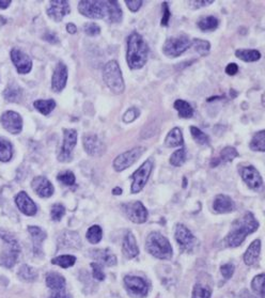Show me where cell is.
Instances as JSON below:
<instances>
[{
    "mask_svg": "<svg viewBox=\"0 0 265 298\" xmlns=\"http://www.w3.org/2000/svg\"><path fill=\"white\" fill-rule=\"evenodd\" d=\"M162 10H164V13H162V18L160 22V25L164 27H167L169 25V20L171 17V13L169 11V7H168V3H162Z\"/></svg>",
    "mask_w": 265,
    "mask_h": 298,
    "instance_id": "f5cc1de1",
    "label": "cell"
},
{
    "mask_svg": "<svg viewBox=\"0 0 265 298\" xmlns=\"http://www.w3.org/2000/svg\"><path fill=\"white\" fill-rule=\"evenodd\" d=\"M22 89L17 84H10L4 92V96L9 102H18L22 97Z\"/></svg>",
    "mask_w": 265,
    "mask_h": 298,
    "instance_id": "8d00e7d4",
    "label": "cell"
},
{
    "mask_svg": "<svg viewBox=\"0 0 265 298\" xmlns=\"http://www.w3.org/2000/svg\"><path fill=\"white\" fill-rule=\"evenodd\" d=\"M259 228V222L254 214L247 212L241 218L234 221L231 231L227 235L226 242L230 247H237L242 245L245 239L257 231Z\"/></svg>",
    "mask_w": 265,
    "mask_h": 298,
    "instance_id": "6da1fadb",
    "label": "cell"
},
{
    "mask_svg": "<svg viewBox=\"0 0 265 298\" xmlns=\"http://www.w3.org/2000/svg\"><path fill=\"white\" fill-rule=\"evenodd\" d=\"M170 164L174 167H180L182 166L185 160H186V151L185 148H179V150H176L175 152L172 153V155L170 156Z\"/></svg>",
    "mask_w": 265,
    "mask_h": 298,
    "instance_id": "7bdbcfd3",
    "label": "cell"
},
{
    "mask_svg": "<svg viewBox=\"0 0 265 298\" xmlns=\"http://www.w3.org/2000/svg\"><path fill=\"white\" fill-rule=\"evenodd\" d=\"M86 237L91 244H98L103 238V230L99 226H92L88 229Z\"/></svg>",
    "mask_w": 265,
    "mask_h": 298,
    "instance_id": "ab89813d",
    "label": "cell"
},
{
    "mask_svg": "<svg viewBox=\"0 0 265 298\" xmlns=\"http://www.w3.org/2000/svg\"><path fill=\"white\" fill-rule=\"evenodd\" d=\"M251 288L260 296V298H264V274H260L254 278Z\"/></svg>",
    "mask_w": 265,
    "mask_h": 298,
    "instance_id": "ee69618b",
    "label": "cell"
},
{
    "mask_svg": "<svg viewBox=\"0 0 265 298\" xmlns=\"http://www.w3.org/2000/svg\"><path fill=\"white\" fill-rule=\"evenodd\" d=\"M260 251H261V241L256 240L250 244V246L248 247V249L246 250V252L244 254L245 263L247 265L256 264V262L259 259V256H260Z\"/></svg>",
    "mask_w": 265,
    "mask_h": 298,
    "instance_id": "4316f807",
    "label": "cell"
},
{
    "mask_svg": "<svg viewBox=\"0 0 265 298\" xmlns=\"http://www.w3.org/2000/svg\"><path fill=\"white\" fill-rule=\"evenodd\" d=\"M78 10L80 14L86 17L93 19H106L107 6L106 2H98V0H83L78 4Z\"/></svg>",
    "mask_w": 265,
    "mask_h": 298,
    "instance_id": "52a82bcc",
    "label": "cell"
},
{
    "mask_svg": "<svg viewBox=\"0 0 265 298\" xmlns=\"http://www.w3.org/2000/svg\"><path fill=\"white\" fill-rule=\"evenodd\" d=\"M3 126L11 134H19L23 130L22 117L14 111H7L2 116Z\"/></svg>",
    "mask_w": 265,
    "mask_h": 298,
    "instance_id": "e0dca14e",
    "label": "cell"
},
{
    "mask_svg": "<svg viewBox=\"0 0 265 298\" xmlns=\"http://www.w3.org/2000/svg\"><path fill=\"white\" fill-rule=\"evenodd\" d=\"M84 31L89 36H96L100 33V28L95 23H87L84 26Z\"/></svg>",
    "mask_w": 265,
    "mask_h": 298,
    "instance_id": "f907efd6",
    "label": "cell"
},
{
    "mask_svg": "<svg viewBox=\"0 0 265 298\" xmlns=\"http://www.w3.org/2000/svg\"><path fill=\"white\" fill-rule=\"evenodd\" d=\"M142 4L144 2H141V0H129V2H125V5L128 6L132 12H137L141 8Z\"/></svg>",
    "mask_w": 265,
    "mask_h": 298,
    "instance_id": "11a10c76",
    "label": "cell"
},
{
    "mask_svg": "<svg viewBox=\"0 0 265 298\" xmlns=\"http://www.w3.org/2000/svg\"><path fill=\"white\" fill-rule=\"evenodd\" d=\"M241 298H256V297H255V296H252L249 292L244 291V292L241 294Z\"/></svg>",
    "mask_w": 265,
    "mask_h": 298,
    "instance_id": "6125c7cd",
    "label": "cell"
},
{
    "mask_svg": "<svg viewBox=\"0 0 265 298\" xmlns=\"http://www.w3.org/2000/svg\"><path fill=\"white\" fill-rule=\"evenodd\" d=\"M237 72H238V67L236 63H230L226 68V73L230 76L235 75V74H237Z\"/></svg>",
    "mask_w": 265,
    "mask_h": 298,
    "instance_id": "680465c9",
    "label": "cell"
},
{
    "mask_svg": "<svg viewBox=\"0 0 265 298\" xmlns=\"http://www.w3.org/2000/svg\"><path fill=\"white\" fill-rule=\"evenodd\" d=\"M123 210L128 218L134 223H144L148 219V210L140 201H133L124 204Z\"/></svg>",
    "mask_w": 265,
    "mask_h": 298,
    "instance_id": "8fae6325",
    "label": "cell"
},
{
    "mask_svg": "<svg viewBox=\"0 0 265 298\" xmlns=\"http://www.w3.org/2000/svg\"><path fill=\"white\" fill-rule=\"evenodd\" d=\"M68 82V68L63 62H58L52 78V88L55 92H61Z\"/></svg>",
    "mask_w": 265,
    "mask_h": 298,
    "instance_id": "d6986e66",
    "label": "cell"
},
{
    "mask_svg": "<svg viewBox=\"0 0 265 298\" xmlns=\"http://www.w3.org/2000/svg\"><path fill=\"white\" fill-rule=\"evenodd\" d=\"M122 249H123L124 256L128 259H134L138 254H139V248H138L136 239L131 231L126 232V234H125L124 240H123Z\"/></svg>",
    "mask_w": 265,
    "mask_h": 298,
    "instance_id": "603a6c76",
    "label": "cell"
},
{
    "mask_svg": "<svg viewBox=\"0 0 265 298\" xmlns=\"http://www.w3.org/2000/svg\"><path fill=\"white\" fill-rule=\"evenodd\" d=\"M11 59L19 74H27L31 71L32 61L28 55L23 53L17 48L12 49Z\"/></svg>",
    "mask_w": 265,
    "mask_h": 298,
    "instance_id": "ac0fdd59",
    "label": "cell"
},
{
    "mask_svg": "<svg viewBox=\"0 0 265 298\" xmlns=\"http://www.w3.org/2000/svg\"><path fill=\"white\" fill-rule=\"evenodd\" d=\"M243 181L247 184L249 188L254 190H260L263 187V179L259 171L254 166H244L239 170Z\"/></svg>",
    "mask_w": 265,
    "mask_h": 298,
    "instance_id": "4fadbf2b",
    "label": "cell"
},
{
    "mask_svg": "<svg viewBox=\"0 0 265 298\" xmlns=\"http://www.w3.org/2000/svg\"><path fill=\"white\" fill-rule=\"evenodd\" d=\"M12 155H13L12 144L8 140L0 138V161H9Z\"/></svg>",
    "mask_w": 265,
    "mask_h": 298,
    "instance_id": "f35d334b",
    "label": "cell"
},
{
    "mask_svg": "<svg viewBox=\"0 0 265 298\" xmlns=\"http://www.w3.org/2000/svg\"><path fill=\"white\" fill-rule=\"evenodd\" d=\"M31 186L33 190L42 198H48L55 191L53 184L50 183L45 177H36L33 179Z\"/></svg>",
    "mask_w": 265,
    "mask_h": 298,
    "instance_id": "44dd1931",
    "label": "cell"
},
{
    "mask_svg": "<svg viewBox=\"0 0 265 298\" xmlns=\"http://www.w3.org/2000/svg\"><path fill=\"white\" fill-rule=\"evenodd\" d=\"M75 262H76V258L71 254H62L52 260L53 264L58 265L62 268L72 267L75 264Z\"/></svg>",
    "mask_w": 265,
    "mask_h": 298,
    "instance_id": "74e56055",
    "label": "cell"
},
{
    "mask_svg": "<svg viewBox=\"0 0 265 298\" xmlns=\"http://www.w3.org/2000/svg\"><path fill=\"white\" fill-rule=\"evenodd\" d=\"M212 291L209 287L202 284H196L193 291V298H211Z\"/></svg>",
    "mask_w": 265,
    "mask_h": 298,
    "instance_id": "f6af8a7d",
    "label": "cell"
},
{
    "mask_svg": "<svg viewBox=\"0 0 265 298\" xmlns=\"http://www.w3.org/2000/svg\"><path fill=\"white\" fill-rule=\"evenodd\" d=\"M91 268L93 272V277L97 281H103L105 279V274L103 271V267L100 266L98 263H91Z\"/></svg>",
    "mask_w": 265,
    "mask_h": 298,
    "instance_id": "816d5d0a",
    "label": "cell"
},
{
    "mask_svg": "<svg viewBox=\"0 0 265 298\" xmlns=\"http://www.w3.org/2000/svg\"><path fill=\"white\" fill-rule=\"evenodd\" d=\"M0 239L7 244V249L3 251L2 256H0V262H2L3 266L11 268L16 263L21 253L19 244L14 239L13 235L5 230H0Z\"/></svg>",
    "mask_w": 265,
    "mask_h": 298,
    "instance_id": "5b68a950",
    "label": "cell"
},
{
    "mask_svg": "<svg viewBox=\"0 0 265 298\" xmlns=\"http://www.w3.org/2000/svg\"><path fill=\"white\" fill-rule=\"evenodd\" d=\"M66 214V208L62 204L56 203L53 205L52 210H50V216H52V219L54 221H60L62 217Z\"/></svg>",
    "mask_w": 265,
    "mask_h": 298,
    "instance_id": "c3c4849f",
    "label": "cell"
},
{
    "mask_svg": "<svg viewBox=\"0 0 265 298\" xmlns=\"http://www.w3.org/2000/svg\"><path fill=\"white\" fill-rule=\"evenodd\" d=\"M57 179L59 182H61L63 185H67V186H72L75 184V176L72 171H62L60 172L59 175L57 176Z\"/></svg>",
    "mask_w": 265,
    "mask_h": 298,
    "instance_id": "7dc6e473",
    "label": "cell"
},
{
    "mask_svg": "<svg viewBox=\"0 0 265 298\" xmlns=\"http://www.w3.org/2000/svg\"><path fill=\"white\" fill-rule=\"evenodd\" d=\"M146 248L149 253L161 260H169L172 257V248L169 241L157 232H152L148 235Z\"/></svg>",
    "mask_w": 265,
    "mask_h": 298,
    "instance_id": "3957f363",
    "label": "cell"
},
{
    "mask_svg": "<svg viewBox=\"0 0 265 298\" xmlns=\"http://www.w3.org/2000/svg\"><path fill=\"white\" fill-rule=\"evenodd\" d=\"M107 6V15L106 20L111 24H118L121 23L123 18L122 10L119 6L118 2H106Z\"/></svg>",
    "mask_w": 265,
    "mask_h": 298,
    "instance_id": "484cf974",
    "label": "cell"
},
{
    "mask_svg": "<svg viewBox=\"0 0 265 298\" xmlns=\"http://www.w3.org/2000/svg\"><path fill=\"white\" fill-rule=\"evenodd\" d=\"M67 31L69 32V33H71V34H75L77 32V27L75 26V25L73 24V23H69L68 25H67Z\"/></svg>",
    "mask_w": 265,
    "mask_h": 298,
    "instance_id": "91938a15",
    "label": "cell"
},
{
    "mask_svg": "<svg viewBox=\"0 0 265 298\" xmlns=\"http://www.w3.org/2000/svg\"><path fill=\"white\" fill-rule=\"evenodd\" d=\"M237 156H238V153L233 146H226L225 148H222L218 157L212 159L211 167H217L220 164L230 163V161H232Z\"/></svg>",
    "mask_w": 265,
    "mask_h": 298,
    "instance_id": "d4e9b609",
    "label": "cell"
},
{
    "mask_svg": "<svg viewBox=\"0 0 265 298\" xmlns=\"http://www.w3.org/2000/svg\"><path fill=\"white\" fill-rule=\"evenodd\" d=\"M103 79L109 90L115 94H122L125 83L119 63L116 60L108 61L103 69Z\"/></svg>",
    "mask_w": 265,
    "mask_h": 298,
    "instance_id": "277c9868",
    "label": "cell"
},
{
    "mask_svg": "<svg viewBox=\"0 0 265 298\" xmlns=\"http://www.w3.org/2000/svg\"><path fill=\"white\" fill-rule=\"evenodd\" d=\"M28 231L30 233V235L32 237V241H33V249L35 253H39L41 251V246L42 243L44 242V240L46 239V233L39 227H29Z\"/></svg>",
    "mask_w": 265,
    "mask_h": 298,
    "instance_id": "f546056e",
    "label": "cell"
},
{
    "mask_svg": "<svg viewBox=\"0 0 265 298\" xmlns=\"http://www.w3.org/2000/svg\"><path fill=\"white\" fill-rule=\"evenodd\" d=\"M149 46L138 32H132L128 39L126 61L132 70H139L147 63L149 57Z\"/></svg>",
    "mask_w": 265,
    "mask_h": 298,
    "instance_id": "7a4b0ae2",
    "label": "cell"
},
{
    "mask_svg": "<svg viewBox=\"0 0 265 298\" xmlns=\"http://www.w3.org/2000/svg\"><path fill=\"white\" fill-rule=\"evenodd\" d=\"M46 284L53 292L61 291L66 289V279L59 275L58 272L52 271L46 276Z\"/></svg>",
    "mask_w": 265,
    "mask_h": 298,
    "instance_id": "83f0119b",
    "label": "cell"
},
{
    "mask_svg": "<svg viewBox=\"0 0 265 298\" xmlns=\"http://www.w3.org/2000/svg\"><path fill=\"white\" fill-rule=\"evenodd\" d=\"M184 143L183 134L180 127H173L167 135L165 139V145L167 147H176L181 146Z\"/></svg>",
    "mask_w": 265,
    "mask_h": 298,
    "instance_id": "f1b7e54d",
    "label": "cell"
},
{
    "mask_svg": "<svg viewBox=\"0 0 265 298\" xmlns=\"http://www.w3.org/2000/svg\"><path fill=\"white\" fill-rule=\"evenodd\" d=\"M220 271L225 279H230L233 276L234 266L232 264H225L220 267Z\"/></svg>",
    "mask_w": 265,
    "mask_h": 298,
    "instance_id": "db71d44e",
    "label": "cell"
},
{
    "mask_svg": "<svg viewBox=\"0 0 265 298\" xmlns=\"http://www.w3.org/2000/svg\"><path fill=\"white\" fill-rule=\"evenodd\" d=\"M192 46V41L186 35L171 36L162 46V53L168 57L175 58L183 55Z\"/></svg>",
    "mask_w": 265,
    "mask_h": 298,
    "instance_id": "8992f818",
    "label": "cell"
},
{
    "mask_svg": "<svg viewBox=\"0 0 265 298\" xmlns=\"http://www.w3.org/2000/svg\"><path fill=\"white\" fill-rule=\"evenodd\" d=\"M63 248H72V249H76L80 247V239L77 233L74 232H67L62 235L61 238Z\"/></svg>",
    "mask_w": 265,
    "mask_h": 298,
    "instance_id": "1f68e13d",
    "label": "cell"
},
{
    "mask_svg": "<svg viewBox=\"0 0 265 298\" xmlns=\"http://www.w3.org/2000/svg\"><path fill=\"white\" fill-rule=\"evenodd\" d=\"M70 4L66 0H53L49 2L47 14L55 22H61L67 14L70 13Z\"/></svg>",
    "mask_w": 265,
    "mask_h": 298,
    "instance_id": "2e32d148",
    "label": "cell"
},
{
    "mask_svg": "<svg viewBox=\"0 0 265 298\" xmlns=\"http://www.w3.org/2000/svg\"><path fill=\"white\" fill-rule=\"evenodd\" d=\"M34 108L44 116L49 115L56 107V102L54 99H37L33 103Z\"/></svg>",
    "mask_w": 265,
    "mask_h": 298,
    "instance_id": "836d02e7",
    "label": "cell"
},
{
    "mask_svg": "<svg viewBox=\"0 0 265 298\" xmlns=\"http://www.w3.org/2000/svg\"><path fill=\"white\" fill-rule=\"evenodd\" d=\"M36 271L28 265H23L19 269V277L26 281H33L36 279Z\"/></svg>",
    "mask_w": 265,
    "mask_h": 298,
    "instance_id": "bcb514c9",
    "label": "cell"
},
{
    "mask_svg": "<svg viewBox=\"0 0 265 298\" xmlns=\"http://www.w3.org/2000/svg\"><path fill=\"white\" fill-rule=\"evenodd\" d=\"M214 4L213 0H195V2H189V5L192 6L193 9H199V8H203L207 6H210Z\"/></svg>",
    "mask_w": 265,
    "mask_h": 298,
    "instance_id": "9f6ffc18",
    "label": "cell"
},
{
    "mask_svg": "<svg viewBox=\"0 0 265 298\" xmlns=\"http://www.w3.org/2000/svg\"><path fill=\"white\" fill-rule=\"evenodd\" d=\"M249 146L252 151H257V152L265 151V132L263 130L255 134V136L252 137L250 141Z\"/></svg>",
    "mask_w": 265,
    "mask_h": 298,
    "instance_id": "d590c367",
    "label": "cell"
},
{
    "mask_svg": "<svg viewBox=\"0 0 265 298\" xmlns=\"http://www.w3.org/2000/svg\"><path fill=\"white\" fill-rule=\"evenodd\" d=\"M77 143V131L73 129L63 130V143L58 154V160L61 163H69L72 160V152Z\"/></svg>",
    "mask_w": 265,
    "mask_h": 298,
    "instance_id": "ba28073f",
    "label": "cell"
},
{
    "mask_svg": "<svg viewBox=\"0 0 265 298\" xmlns=\"http://www.w3.org/2000/svg\"><path fill=\"white\" fill-rule=\"evenodd\" d=\"M173 107L175 110H178L180 118L189 119L194 116V109L192 105L188 102L184 101V99H176V101L174 102Z\"/></svg>",
    "mask_w": 265,
    "mask_h": 298,
    "instance_id": "4dcf8cb0",
    "label": "cell"
},
{
    "mask_svg": "<svg viewBox=\"0 0 265 298\" xmlns=\"http://www.w3.org/2000/svg\"><path fill=\"white\" fill-rule=\"evenodd\" d=\"M92 257L100 266H115L117 264V257L109 249L94 250Z\"/></svg>",
    "mask_w": 265,
    "mask_h": 298,
    "instance_id": "cb8c5ba5",
    "label": "cell"
},
{
    "mask_svg": "<svg viewBox=\"0 0 265 298\" xmlns=\"http://www.w3.org/2000/svg\"><path fill=\"white\" fill-rule=\"evenodd\" d=\"M219 25V20L215 16H203L198 20V27L202 31L215 30Z\"/></svg>",
    "mask_w": 265,
    "mask_h": 298,
    "instance_id": "e575fe53",
    "label": "cell"
},
{
    "mask_svg": "<svg viewBox=\"0 0 265 298\" xmlns=\"http://www.w3.org/2000/svg\"><path fill=\"white\" fill-rule=\"evenodd\" d=\"M112 194L115 195V196H120L122 194V188L115 187V188H113V190H112Z\"/></svg>",
    "mask_w": 265,
    "mask_h": 298,
    "instance_id": "be15d7a7",
    "label": "cell"
},
{
    "mask_svg": "<svg viewBox=\"0 0 265 298\" xmlns=\"http://www.w3.org/2000/svg\"><path fill=\"white\" fill-rule=\"evenodd\" d=\"M191 134L193 139L200 145H207L210 142L209 136L196 126H191Z\"/></svg>",
    "mask_w": 265,
    "mask_h": 298,
    "instance_id": "b9f144b4",
    "label": "cell"
},
{
    "mask_svg": "<svg viewBox=\"0 0 265 298\" xmlns=\"http://www.w3.org/2000/svg\"><path fill=\"white\" fill-rule=\"evenodd\" d=\"M15 202L19 208V210L22 213H24L25 215L27 216H33L36 214L37 212V207L35 205V203L31 200L30 197L25 193V191H21L16 198H15Z\"/></svg>",
    "mask_w": 265,
    "mask_h": 298,
    "instance_id": "ffe728a7",
    "label": "cell"
},
{
    "mask_svg": "<svg viewBox=\"0 0 265 298\" xmlns=\"http://www.w3.org/2000/svg\"><path fill=\"white\" fill-rule=\"evenodd\" d=\"M146 148L142 146H137L132 148V150L126 151L120 155H118L115 160H113V168L117 172L123 171L125 169L133 166L136 161L141 157Z\"/></svg>",
    "mask_w": 265,
    "mask_h": 298,
    "instance_id": "30bf717a",
    "label": "cell"
},
{
    "mask_svg": "<svg viewBox=\"0 0 265 298\" xmlns=\"http://www.w3.org/2000/svg\"><path fill=\"white\" fill-rule=\"evenodd\" d=\"M192 46L200 56H208L211 49L210 42L201 39H194L192 41Z\"/></svg>",
    "mask_w": 265,
    "mask_h": 298,
    "instance_id": "60d3db41",
    "label": "cell"
},
{
    "mask_svg": "<svg viewBox=\"0 0 265 298\" xmlns=\"http://www.w3.org/2000/svg\"><path fill=\"white\" fill-rule=\"evenodd\" d=\"M235 56L244 62H256L260 60L261 53L257 49H237Z\"/></svg>",
    "mask_w": 265,
    "mask_h": 298,
    "instance_id": "d6a6232c",
    "label": "cell"
},
{
    "mask_svg": "<svg viewBox=\"0 0 265 298\" xmlns=\"http://www.w3.org/2000/svg\"><path fill=\"white\" fill-rule=\"evenodd\" d=\"M213 208L217 213H230L235 209V203L227 195H217L213 201Z\"/></svg>",
    "mask_w": 265,
    "mask_h": 298,
    "instance_id": "7402d4cb",
    "label": "cell"
},
{
    "mask_svg": "<svg viewBox=\"0 0 265 298\" xmlns=\"http://www.w3.org/2000/svg\"><path fill=\"white\" fill-rule=\"evenodd\" d=\"M174 237L176 240V243L180 245L183 250L185 251H191L194 246H195V238L193 233L189 231L184 225L178 223L175 227V233Z\"/></svg>",
    "mask_w": 265,
    "mask_h": 298,
    "instance_id": "9a60e30c",
    "label": "cell"
},
{
    "mask_svg": "<svg viewBox=\"0 0 265 298\" xmlns=\"http://www.w3.org/2000/svg\"><path fill=\"white\" fill-rule=\"evenodd\" d=\"M153 167H154V164L152 159H148L133 173L132 175V179H133L132 193L133 194L140 193L144 189L151 176V172H152L153 170Z\"/></svg>",
    "mask_w": 265,
    "mask_h": 298,
    "instance_id": "9c48e42d",
    "label": "cell"
},
{
    "mask_svg": "<svg viewBox=\"0 0 265 298\" xmlns=\"http://www.w3.org/2000/svg\"><path fill=\"white\" fill-rule=\"evenodd\" d=\"M50 298H72L71 295L67 292V290H61V291H56V292H53L52 296H50Z\"/></svg>",
    "mask_w": 265,
    "mask_h": 298,
    "instance_id": "6f0895ef",
    "label": "cell"
},
{
    "mask_svg": "<svg viewBox=\"0 0 265 298\" xmlns=\"http://www.w3.org/2000/svg\"><path fill=\"white\" fill-rule=\"evenodd\" d=\"M140 115L139 109H137L136 107H132L125 111V114L123 115V122L124 123H132L134 122Z\"/></svg>",
    "mask_w": 265,
    "mask_h": 298,
    "instance_id": "681fc988",
    "label": "cell"
},
{
    "mask_svg": "<svg viewBox=\"0 0 265 298\" xmlns=\"http://www.w3.org/2000/svg\"><path fill=\"white\" fill-rule=\"evenodd\" d=\"M124 284L128 292L138 298H144L147 296L149 288L147 282L140 278L135 276H126L124 278Z\"/></svg>",
    "mask_w": 265,
    "mask_h": 298,
    "instance_id": "7c38bea8",
    "label": "cell"
},
{
    "mask_svg": "<svg viewBox=\"0 0 265 298\" xmlns=\"http://www.w3.org/2000/svg\"><path fill=\"white\" fill-rule=\"evenodd\" d=\"M11 5L10 0H0V9H7Z\"/></svg>",
    "mask_w": 265,
    "mask_h": 298,
    "instance_id": "94428289",
    "label": "cell"
},
{
    "mask_svg": "<svg viewBox=\"0 0 265 298\" xmlns=\"http://www.w3.org/2000/svg\"><path fill=\"white\" fill-rule=\"evenodd\" d=\"M83 144L85 151L90 156H100L105 152V144L94 134H85L83 137Z\"/></svg>",
    "mask_w": 265,
    "mask_h": 298,
    "instance_id": "5bb4252c",
    "label": "cell"
}]
</instances>
